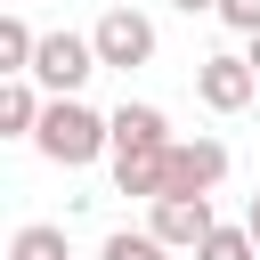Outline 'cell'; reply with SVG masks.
Listing matches in <instances>:
<instances>
[{"label":"cell","mask_w":260,"mask_h":260,"mask_svg":"<svg viewBox=\"0 0 260 260\" xmlns=\"http://www.w3.org/2000/svg\"><path fill=\"white\" fill-rule=\"evenodd\" d=\"M32 154L57 162V171H89L98 154H114V114H98L81 98H49V114L32 130Z\"/></svg>","instance_id":"cell-1"},{"label":"cell","mask_w":260,"mask_h":260,"mask_svg":"<svg viewBox=\"0 0 260 260\" xmlns=\"http://www.w3.org/2000/svg\"><path fill=\"white\" fill-rule=\"evenodd\" d=\"M89 41H98V65H106V73H138V65H154V16H138L130 0L106 8V16L89 24Z\"/></svg>","instance_id":"cell-2"},{"label":"cell","mask_w":260,"mask_h":260,"mask_svg":"<svg viewBox=\"0 0 260 260\" xmlns=\"http://www.w3.org/2000/svg\"><path fill=\"white\" fill-rule=\"evenodd\" d=\"M89 73H106V65H98V41H89V32H41L32 81H41L49 98H81V81H89Z\"/></svg>","instance_id":"cell-3"},{"label":"cell","mask_w":260,"mask_h":260,"mask_svg":"<svg viewBox=\"0 0 260 260\" xmlns=\"http://www.w3.org/2000/svg\"><path fill=\"white\" fill-rule=\"evenodd\" d=\"M195 98H203L211 114H244V106L260 98V73H252V57H236V49H211V57H195Z\"/></svg>","instance_id":"cell-4"},{"label":"cell","mask_w":260,"mask_h":260,"mask_svg":"<svg viewBox=\"0 0 260 260\" xmlns=\"http://www.w3.org/2000/svg\"><path fill=\"white\" fill-rule=\"evenodd\" d=\"M146 228H154L171 252H195L219 219H211V195H154V203H146Z\"/></svg>","instance_id":"cell-5"},{"label":"cell","mask_w":260,"mask_h":260,"mask_svg":"<svg viewBox=\"0 0 260 260\" xmlns=\"http://www.w3.org/2000/svg\"><path fill=\"white\" fill-rule=\"evenodd\" d=\"M228 179V146L219 138H179L171 146V195H211Z\"/></svg>","instance_id":"cell-6"},{"label":"cell","mask_w":260,"mask_h":260,"mask_svg":"<svg viewBox=\"0 0 260 260\" xmlns=\"http://www.w3.org/2000/svg\"><path fill=\"white\" fill-rule=\"evenodd\" d=\"M171 146H179V138H171ZM171 146H122V154H114V195H138V203L171 195Z\"/></svg>","instance_id":"cell-7"},{"label":"cell","mask_w":260,"mask_h":260,"mask_svg":"<svg viewBox=\"0 0 260 260\" xmlns=\"http://www.w3.org/2000/svg\"><path fill=\"white\" fill-rule=\"evenodd\" d=\"M41 114H49V89H41L32 73H8V81H0V138H32Z\"/></svg>","instance_id":"cell-8"},{"label":"cell","mask_w":260,"mask_h":260,"mask_svg":"<svg viewBox=\"0 0 260 260\" xmlns=\"http://www.w3.org/2000/svg\"><path fill=\"white\" fill-rule=\"evenodd\" d=\"M171 138H179V130H171L162 106H146V98H122V106H114V154H122V146H171Z\"/></svg>","instance_id":"cell-9"},{"label":"cell","mask_w":260,"mask_h":260,"mask_svg":"<svg viewBox=\"0 0 260 260\" xmlns=\"http://www.w3.org/2000/svg\"><path fill=\"white\" fill-rule=\"evenodd\" d=\"M8 260H73V244H65L57 219H24V228L8 236Z\"/></svg>","instance_id":"cell-10"},{"label":"cell","mask_w":260,"mask_h":260,"mask_svg":"<svg viewBox=\"0 0 260 260\" xmlns=\"http://www.w3.org/2000/svg\"><path fill=\"white\" fill-rule=\"evenodd\" d=\"M32 57H41V32L8 8V16H0V81H8V73H32Z\"/></svg>","instance_id":"cell-11"},{"label":"cell","mask_w":260,"mask_h":260,"mask_svg":"<svg viewBox=\"0 0 260 260\" xmlns=\"http://www.w3.org/2000/svg\"><path fill=\"white\" fill-rule=\"evenodd\" d=\"M98 260H171V244H162L154 228H114V236L98 244Z\"/></svg>","instance_id":"cell-12"},{"label":"cell","mask_w":260,"mask_h":260,"mask_svg":"<svg viewBox=\"0 0 260 260\" xmlns=\"http://www.w3.org/2000/svg\"><path fill=\"white\" fill-rule=\"evenodd\" d=\"M195 260H260V244H252V228H244V219H236V228L219 219V228L195 244Z\"/></svg>","instance_id":"cell-13"},{"label":"cell","mask_w":260,"mask_h":260,"mask_svg":"<svg viewBox=\"0 0 260 260\" xmlns=\"http://www.w3.org/2000/svg\"><path fill=\"white\" fill-rule=\"evenodd\" d=\"M219 24L252 41V32H260V0H219Z\"/></svg>","instance_id":"cell-14"},{"label":"cell","mask_w":260,"mask_h":260,"mask_svg":"<svg viewBox=\"0 0 260 260\" xmlns=\"http://www.w3.org/2000/svg\"><path fill=\"white\" fill-rule=\"evenodd\" d=\"M179 16H219V0H171Z\"/></svg>","instance_id":"cell-15"},{"label":"cell","mask_w":260,"mask_h":260,"mask_svg":"<svg viewBox=\"0 0 260 260\" xmlns=\"http://www.w3.org/2000/svg\"><path fill=\"white\" fill-rule=\"evenodd\" d=\"M244 228H252V244H260V187H252V203H244Z\"/></svg>","instance_id":"cell-16"},{"label":"cell","mask_w":260,"mask_h":260,"mask_svg":"<svg viewBox=\"0 0 260 260\" xmlns=\"http://www.w3.org/2000/svg\"><path fill=\"white\" fill-rule=\"evenodd\" d=\"M244 57H252V73H260V32H252V41H244Z\"/></svg>","instance_id":"cell-17"}]
</instances>
